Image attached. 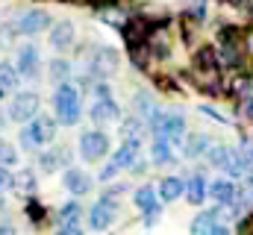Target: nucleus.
Returning a JSON list of instances; mask_svg holds the SVG:
<instances>
[{
  "label": "nucleus",
  "instance_id": "f257e3e1",
  "mask_svg": "<svg viewBox=\"0 0 253 235\" xmlns=\"http://www.w3.org/2000/svg\"><path fill=\"white\" fill-rule=\"evenodd\" d=\"M53 109H56V120L65 126H74L80 120L83 103H80V91L71 82H59V88L53 94Z\"/></svg>",
  "mask_w": 253,
  "mask_h": 235
},
{
  "label": "nucleus",
  "instance_id": "f03ea898",
  "mask_svg": "<svg viewBox=\"0 0 253 235\" xmlns=\"http://www.w3.org/2000/svg\"><path fill=\"white\" fill-rule=\"evenodd\" d=\"M147 120H150V129L156 132V138H165L168 144H180L183 141V132H186L183 115H177V112H159L156 109Z\"/></svg>",
  "mask_w": 253,
  "mask_h": 235
},
{
  "label": "nucleus",
  "instance_id": "7ed1b4c3",
  "mask_svg": "<svg viewBox=\"0 0 253 235\" xmlns=\"http://www.w3.org/2000/svg\"><path fill=\"white\" fill-rule=\"evenodd\" d=\"M138 147H141V144H138V138L124 141V147H118V153L112 156V162L100 171V179H103V182H109V179L118 174L121 168H132V165H135V159H138Z\"/></svg>",
  "mask_w": 253,
  "mask_h": 235
},
{
  "label": "nucleus",
  "instance_id": "20e7f679",
  "mask_svg": "<svg viewBox=\"0 0 253 235\" xmlns=\"http://www.w3.org/2000/svg\"><path fill=\"white\" fill-rule=\"evenodd\" d=\"M109 153V138L100 132V129H88L80 135V156L85 162H97Z\"/></svg>",
  "mask_w": 253,
  "mask_h": 235
},
{
  "label": "nucleus",
  "instance_id": "39448f33",
  "mask_svg": "<svg viewBox=\"0 0 253 235\" xmlns=\"http://www.w3.org/2000/svg\"><path fill=\"white\" fill-rule=\"evenodd\" d=\"M118 71V53L112 50V47H100L94 56H91V62H88V74L94 77V79H109L112 74ZM88 74H85V79H88Z\"/></svg>",
  "mask_w": 253,
  "mask_h": 235
},
{
  "label": "nucleus",
  "instance_id": "423d86ee",
  "mask_svg": "<svg viewBox=\"0 0 253 235\" xmlns=\"http://www.w3.org/2000/svg\"><path fill=\"white\" fill-rule=\"evenodd\" d=\"M36 115H39V94H36V91H21V94H15V100H12V106H9V118L18 120V123H27V120H33Z\"/></svg>",
  "mask_w": 253,
  "mask_h": 235
},
{
  "label": "nucleus",
  "instance_id": "0eeeda50",
  "mask_svg": "<svg viewBox=\"0 0 253 235\" xmlns=\"http://www.w3.org/2000/svg\"><path fill=\"white\" fill-rule=\"evenodd\" d=\"M24 129H27V135L33 138L36 147H44V144H50L56 138V120L47 115H36L30 120V126H24Z\"/></svg>",
  "mask_w": 253,
  "mask_h": 235
},
{
  "label": "nucleus",
  "instance_id": "6e6552de",
  "mask_svg": "<svg viewBox=\"0 0 253 235\" xmlns=\"http://www.w3.org/2000/svg\"><path fill=\"white\" fill-rule=\"evenodd\" d=\"M115 215H118V209H115V203L109 200V197H103L100 203H94L91 209H88V227L91 230H106V227H112V221H115Z\"/></svg>",
  "mask_w": 253,
  "mask_h": 235
},
{
  "label": "nucleus",
  "instance_id": "1a4fd4ad",
  "mask_svg": "<svg viewBox=\"0 0 253 235\" xmlns=\"http://www.w3.org/2000/svg\"><path fill=\"white\" fill-rule=\"evenodd\" d=\"M47 27H50V15H47L44 9H33V12H27V15L18 18L15 33H21V36H36V33H42V30H47Z\"/></svg>",
  "mask_w": 253,
  "mask_h": 235
},
{
  "label": "nucleus",
  "instance_id": "9d476101",
  "mask_svg": "<svg viewBox=\"0 0 253 235\" xmlns=\"http://www.w3.org/2000/svg\"><path fill=\"white\" fill-rule=\"evenodd\" d=\"M15 71H18L21 79H36V74H39V50L33 44L18 47V65H15Z\"/></svg>",
  "mask_w": 253,
  "mask_h": 235
},
{
  "label": "nucleus",
  "instance_id": "9b49d317",
  "mask_svg": "<svg viewBox=\"0 0 253 235\" xmlns=\"http://www.w3.org/2000/svg\"><path fill=\"white\" fill-rule=\"evenodd\" d=\"M91 120H94L97 126L118 123V120H121V109H118V103H115V100H97V103L91 106Z\"/></svg>",
  "mask_w": 253,
  "mask_h": 235
},
{
  "label": "nucleus",
  "instance_id": "f8f14e48",
  "mask_svg": "<svg viewBox=\"0 0 253 235\" xmlns=\"http://www.w3.org/2000/svg\"><path fill=\"white\" fill-rule=\"evenodd\" d=\"M65 188H68L74 197H83V194L91 191V176L83 174V171H77V168H68V171H65Z\"/></svg>",
  "mask_w": 253,
  "mask_h": 235
},
{
  "label": "nucleus",
  "instance_id": "ddd939ff",
  "mask_svg": "<svg viewBox=\"0 0 253 235\" xmlns=\"http://www.w3.org/2000/svg\"><path fill=\"white\" fill-rule=\"evenodd\" d=\"M236 185L230 182V179H218V182H212L209 185V197L215 200V203H221V206H230V203H236Z\"/></svg>",
  "mask_w": 253,
  "mask_h": 235
},
{
  "label": "nucleus",
  "instance_id": "4468645a",
  "mask_svg": "<svg viewBox=\"0 0 253 235\" xmlns=\"http://www.w3.org/2000/svg\"><path fill=\"white\" fill-rule=\"evenodd\" d=\"M221 171L227 176H245L248 174V159L242 150H227L224 162H221Z\"/></svg>",
  "mask_w": 253,
  "mask_h": 235
},
{
  "label": "nucleus",
  "instance_id": "2eb2a0df",
  "mask_svg": "<svg viewBox=\"0 0 253 235\" xmlns=\"http://www.w3.org/2000/svg\"><path fill=\"white\" fill-rule=\"evenodd\" d=\"M71 41H74V24L71 21H59L50 30V47L53 50H65V47H71Z\"/></svg>",
  "mask_w": 253,
  "mask_h": 235
},
{
  "label": "nucleus",
  "instance_id": "dca6fc26",
  "mask_svg": "<svg viewBox=\"0 0 253 235\" xmlns=\"http://www.w3.org/2000/svg\"><path fill=\"white\" fill-rule=\"evenodd\" d=\"M209 150V138L203 135V132H191L189 138H186V144H183V156L186 159H197V156H203Z\"/></svg>",
  "mask_w": 253,
  "mask_h": 235
},
{
  "label": "nucleus",
  "instance_id": "f3484780",
  "mask_svg": "<svg viewBox=\"0 0 253 235\" xmlns=\"http://www.w3.org/2000/svg\"><path fill=\"white\" fill-rule=\"evenodd\" d=\"M215 227H218V209H209V212H203V215H197V218H194L191 233H194V235H209Z\"/></svg>",
  "mask_w": 253,
  "mask_h": 235
},
{
  "label": "nucleus",
  "instance_id": "a211bd4d",
  "mask_svg": "<svg viewBox=\"0 0 253 235\" xmlns=\"http://www.w3.org/2000/svg\"><path fill=\"white\" fill-rule=\"evenodd\" d=\"M183 179H177V176H165L162 182H159V197L165 200V203H171V200H177L180 194H183Z\"/></svg>",
  "mask_w": 253,
  "mask_h": 235
},
{
  "label": "nucleus",
  "instance_id": "6ab92c4d",
  "mask_svg": "<svg viewBox=\"0 0 253 235\" xmlns=\"http://www.w3.org/2000/svg\"><path fill=\"white\" fill-rule=\"evenodd\" d=\"M18 82H21V77H18L15 65H9V62H0V94H6V91H15V88H18Z\"/></svg>",
  "mask_w": 253,
  "mask_h": 235
},
{
  "label": "nucleus",
  "instance_id": "aec40b11",
  "mask_svg": "<svg viewBox=\"0 0 253 235\" xmlns=\"http://www.w3.org/2000/svg\"><path fill=\"white\" fill-rule=\"evenodd\" d=\"M183 191L189 194V203H194V206H197V203H203V200H206V179H203L200 174H194L189 182H186V188H183Z\"/></svg>",
  "mask_w": 253,
  "mask_h": 235
},
{
  "label": "nucleus",
  "instance_id": "412c9836",
  "mask_svg": "<svg viewBox=\"0 0 253 235\" xmlns=\"http://www.w3.org/2000/svg\"><path fill=\"white\" fill-rule=\"evenodd\" d=\"M150 156H153V162H156V165H168V162H174L171 144H168L165 138H156V141H153V147H150Z\"/></svg>",
  "mask_w": 253,
  "mask_h": 235
},
{
  "label": "nucleus",
  "instance_id": "4be33fe9",
  "mask_svg": "<svg viewBox=\"0 0 253 235\" xmlns=\"http://www.w3.org/2000/svg\"><path fill=\"white\" fill-rule=\"evenodd\" d=\"M132 200H135V209H141V212H150L153 206H159V203H156V191H153V188H147V185H144V188H138V191L132 194Z\"/></svg>",
  "mask_w": 253,
  "mask_h": 235
},
{
  "label": "nucleus",
  "instance_id": "5701e85b",
  "mask_svg": "<svg viewBox=\"0 0 253 235\" xmlns=\"http://www.w3.org/2000/svg\"><path fill=\"white\" fill-rule=\"evenodd\" d=\"M65 156H68V153H62V150H47V153H42L39 165H42L44 174H53V171H59V165H62Z\"/></svg>",
  "mask_w": 253,
  "mask_h": 235
},
{
  "label": "nucleus",
  "instance_id": "b1692460",
  "mask_svg": "<svg viewBox=\"0 0 253 235\" xmlns=\"http://www.w3.org/2000/svg\"><path fill=\"white\" fill-rule=\"evenodd\" d=\"M47 74H50L53 82H68V77H71V65H68L65 59H53L50 68H47Z\"/></svg>",
  "mask_w": 253,
  "mask_h": 235
},
{
  "label": "nucleus",
  "instance_id": "393cba45",
  "mask_svg": "<svg viewBox=\"0 0 253 235\" xmlns=\"http://www.w3.org/2000/svg\"><path fill=\"white\" fill-rule=\"evenodd\" d=\"M135 109H138V112H141L144 118H150L153 112H156V109H159V106L153 103V97H150L147 91H138V97H135Z\"/></svg>",
  "mask_w": 253,
  "mask_h": 235
},
{
  "label": "nucleus",
  "instance_id": "a878e982",
  "mask_svg": "<svg viewBox=\"0 0 253 235\" xmlns=\"http://www.w3.org/2000/svg\"><path fill=\"white\" fill-rule=\"evenodd\" d=\"M144 129V120L141 118H129V120H124L121 123V132H124V138L129 141V138H138V132Z\"/></svg>",
  "mask_w": 253,
  "mask_h": 235
},
{
  "label": "nucleus",
  "instance_id": "bb28decb",
  "mask_svg": "<svg viewBox=\"0 0 253 235\" xmlns=\"http://www.w3.org/2000/svg\"><path fill=\"white\" fill-rule=\"evenodd\" d=\"M15 159H18L15 147H12L9 141H3V138H0V165H3V168H9V165H15Z\"/></svg>",
  "mask_w": 253,
  "mask_h": 235
},
{
  "label": "nucleus",
  "instance_id": "cd10ccee",
  "mask_svg": "<svg viewBox=\"0 0 253 235\" xmlns=\"http://www.w3.org/2000/svg\"><path fill=\"white\" fill-rule=\"evenodd\" d=\"M12 188H24V191H33L36 188V179H33V171H21L15 176V185Z\"/></svg>",
  "mask_w": 253,
  "mask_h": 235
},
{
  "label": "nucleus",
  "instance_id": "c85d7f7f",
  "mask_svg": "<svg viewBox=\"0 0 253 235\" xmlns=\"http://www.w3.org/2000/svg\"><path fill=\"white\" fill-rule=\"evenodd\" d=\"M62 224H80V206L77 203H68L62 209Z\"/></svg>",
  "mask_w": 253,
  "mask_h": 235
},
{
  "label": "nucleus",
  "instance_id": "c756f323",
  "mask_svg": "<svg viewBox=\"0 0 253 235\" xmlns=\"http://www.w3.org/2000/svg\"><path fill=\"white\" fill-rule=\"evenodd\" d=\"M12 185H15V176H12V171L0 165V191H9Z\"/></svg>",
  "mask_w": 253,
  "mask_h": 235
},
{
  "label": "nucleus",
  "instance_id": "7c9ffc66",
  "mask_svg": "<svg viewBox=\"0 0 253 235\" xmlns=\"http://www.w3.org/2000/svg\"><path fill=\"white\" fill-rule=\"evenodd\" d=\"M227 150H230V147H212L206 159H209L212 165H218V168H221V162H224V156H227Z\"/></svg>",
  "mask_w": 253,
  "mask_h": 235
},
{
  "label": "nucleus",
  "instance_id": "2f4dec72",
  "mask_svg": "<svg viewBox=\"0 0 253 235\" xmlns=\"http://www.w3.org/2000/svg\"><path fill=\"white\" fill-rule=\"evenodd\" d=\"M27 215H30V218L39 224V221L44 218V209H39V203H36V200H30V206H27Z\"/></svg>",
  "mask_w": 253,
  "mask_h": 235
},
{
  "label": "nucleus",
  "instance_id": "473e14b6",
  "mask_svg": "<svg viewBox=\"0 0 253 235\" xmlns=\"http://www.w3.org/2000/svg\"><path fill=\"white\" fill-rule=\"evenodd\" d=\"M56 235H83V227H80V224H62V227L56 230Z\"/></svg>",
  "mask_w": 253,
  "mask_h": 235
},
{
  "label": "nucleus",
  "instance_id": "72a5a7b5",
  "mask_svg": "<svg viewBox=\"0 0 253 235\" xmlns=\"http://www.w3.org/2000/svg\"><path fill=\"white\" fill-rule=\"evenodd\" d=\"M159 218H162V209H159V206H153L150 212H144V224H147V227H153Z\"/></svg>",
  "mask_w": 253,
  "mask_h": 235
},
{
  "label": "nucleus",
  "instance_id": "f704fd0d",
  "mask_svg": "<svg viewBox=\"0 0 253 235\" xmlns=\"http://www.w3.org/2000/svg\"><path fill=\"white\" fill-rule=\"evenodd\" d=\"M21 144H24V147H27V150H39V147H36V144H33V138H30V135H27V129H21Z\"/></svg>",
  "mask_w": 253,
  "mask_h": 235
},
{
  "label": "nucleus",
  "instance_id": "c9c22d12",
  "mask_svg": "<svg viewBox=\"0 0 253 235\" xmlns=\"http://www.w3.org/2000/svg\"><path fill=\"white\" fill-rule=\"evenodd\" d=\"M209 235H230V230H227V227H221V224H218V227H215V230H212V233Z\"/></svg>",
  "mask_w": 253,
  "mask_h": 235
},
{
  "label": "nucleus",
  "instance_id": "e433bc0d",
  "mask_svg": "<svg viewBox=\"0 0 253 235\" xmlns=\"http://www.w3.org/2000/svg\"><path fill=\"white\" fill-rule=\"evenodd\" d=\"M0 235H15V230L9 224H0Z\"/></svg>",
  "mask_w": 253,
  "mask_h": 235
}]
</instances>
